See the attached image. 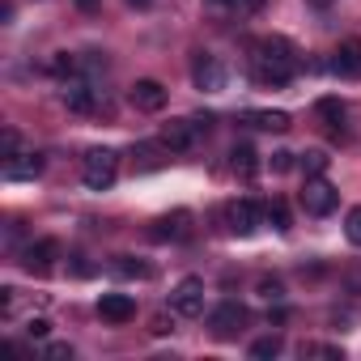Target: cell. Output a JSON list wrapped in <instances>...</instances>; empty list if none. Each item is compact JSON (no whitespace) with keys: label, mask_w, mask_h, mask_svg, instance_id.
I'll use <instances>...</instances> for the list:
<instances>
[{"label":"cell","mask_w":361,"mask_h":361,"mask_svg":"<svg viewBox=\"0 0 361 361\" xmlns=\"http://www.w3.org/2000/svg\"><path fill=\"white\" fill-rule=\"evenodd\" d=\"M281 348H285V344H281V336H264V340H255V344H251V357H259V361H264V357H276Z\"/></svg>","instance_id":"44dd1931"},{"label":"cell","mask_w":361,"mask_h":361,"mask_svg":"<svg viewBox=\"0 0 361 361\" xmlns=\"http://www.w3.org/2000/svg\"><path fill=\"white\" fill-rule=\"evenodd\" d=\"M319 119H323L331 132H340V128H344V102H340V98H323V102H319Z\"/></svg>","instance_id":"ac0fdd59"},{"label":"cell","mask_w":361,"mask_h":361,"mask_svg":"<svg viewBox=\"0 0 361 361\" xmlns=\"http://www.w3.org/2000/svg\"><path fill=\"white\" fill-rule=\"evenodd\" d=\"M259 298L276 302V298H281V281H259Z\"/></svg>","instance_id":"f1b7e54d"},{"label":"cell","mask_w":361,"mask_h":361,"mask_svg":"<svg viewBox=\"0 0 361 361\" xmlns=\"http://www.w3.org/2000/svg\"><path fill=\"white\" fill-rule=\"evenodd\" d=\"M234 9H238L243 18H255V13L264 9V0H238V5H234Z\"/></svg>","instance_id":"4dcf8cb0"},{"label":"cell","mask_w":361,"mask_h":361,"mask_svg":"<svg viewBox=\"0 0 361 361\" xmlns=\"http://www.w3.org/2000/svg\"><path fill=\"white\" fill-rule=\"evenodd\" d=\"M170 306H174V314H183V319H200L204 314V281L200 276L178 281V289L170 293Z\"/></svg>","instance_id":"277c9868"},{"label":"cell","mask_w":361,"mask_h":361,"mask_svg":"<svg viewBox=\"0 0 361 361\" xmlns=\"http://www.w3.org/2000/svg\"><path fill=\"white\" fill-rule=\"evenodd\" d=\"M302 357H340V348H331V344H302Z\"/></svg>","instance_id":"484cf974"},{"label":"cell","mask_w":361,"mask_h":361,"mask_svg":"<svg viewBox=\"0 0 361 361\" xmlns=\"http://www.w3.org/2000/svg\"><path fill=\"white\" fill-rule=\"evenodd\" d=\"M166 85L161 81H153V77H145V81H136L132 90H128V102L136 106V111H145V115H157L161 106H166Z\"/></svg>","instance_id":"ba28073f"},{"label":"cell","mask_w":361,"mask_h":361,"mask_svg":"<svg viewBox=\"0 0 361 361\" xmlns=\"http://www.w3.org/2000/svg\"><path fill=\"white\" fill-rule=\"evenodd\" d=\"M298 200H302V209L310 213V217H327L336 204H340V192L327 183L323 174H306V183H302V192H298Z\"/></svg>","instance_id":"3957f363"},{"label":"cell","mask_w":361,"mask_h":361,"mask_svg":"<svg viewBox=\"0 0 361 361\" xmlns=\"http://www.w3.org/2000/svg\"><path fill=\"white\" fill-rule=\"evenodd\" d=\"M310 9H331V0H306Z\"/></svg>","instance_id":"e575fe53"},{"label":"cell","mask_w":361,"mask_h":361,"mask_svg":"<svg viewBox=\"0 0 361 361\" xmlns=\"http://www.w3.org/2000/svg\"><path fill=\"white\" fill-rule=\"evenodd\" d=\"M243 119H247L251 128H264V132H289V123H293L285 111H247Z\"/></svg>","instance_id":"9a60e30c"},{"label":"cell","mask_w":361,"mask_h":361,"mask_svg":"<svg viewBox=\"0 0 361 361\" xmlns=\"http://www.w3.org/2000/svg\"><path fill=\"white\" fill-rule=\"evenodd\" d=\"M217 5H230V9H234V5H238V0H217Z\"/></svg>","instance_id":"8d00e7d4"},{"label":"cell","mask_w":361,"mask_h":361,"mask_svg":"<svg viewBox=\"0 0 361 361\" xmlns=\"http://www.w3.org/2000/svg\"><path fill=\"white\" fill-rule=\"evenodd\" d=\"M47 331H51V323H47V319H30V323H26V336H35V340H43Z\"/></svg>","instance_id":"4316f807"},{"label":"cell","mask_w":361,"mask_h":361,"mask_svg":"<svg viewBox=\"0 0 361 361\" xmlns=\"http://www.w3.org/2000/svg\"><path fill=\"white\" fill-rule=\"evenodd\" d=\"M77 9H85V13H94V9H98V0H77Z\"/></svg>","instance_id":"836d02e7"},{"label":"cell","mask_w":361,"mask_h":361,"mask_svg":"<svg viewBox=\"0 0 361 361\" xmlns=\"http://www.w3.org/2000/svg\"><path fill=\"white\" fill-rule=\"evenodd\" d=\"M200 128H209V119H204V123H200V119H170V123L161 128V145H166L170 153H188V149L196 145Z\"/></svg>","instance_id":"5b68a950"},{"label":"cell","mask_w":361,"mask_h":361,"mask_svg":"<svg viewBox=\"0 0 361 361\" xmlns=\"http://www.w3.org/2000/svg\"><path fill=\"white\" fill-rule=\"evenodd\" d=\"M188 213H174V217H161L157 221V230H153V238H188Z\"/></svg>","instance_id":"e0dca14e"},{"label":"cell","mask_w":361,"mask_h":361,"mask_svg":"<svg viewBox=\"0 0 361 361\" xmlns=\"http://www.w3.org/2000/svg\"><path fill=\"white\" fill-rule=\"evenodd\" d=\"M98 319H106V323H132L136 319V302L128 293H102L98 298Z\"/></svg>","instance_id":"7c38bea8"},{"label":"cell","mask_w":361,"mask_h":361,"mask_svg":"<svg viewBox=\"0 0 361 361\" xmlns=\"http://www.w3.org/2000/svg\"><path fill=\"white\" fill-rule=\"evenodd\" d=\"M51 73H60V77H64V73H68V77H73V73H77V60H73V56H68V51H60V56H56V60H51Z\"/></svg>","instance_id":"d4e9b609"},{"label":"cell","mask_w":361,"mask_h":361,"mask_svg":"<svg viewBox=\"0 0 361 361\" xmlns=\"http://www.w3.org/2000/svg\"><path fill=\"white\" fill-rule=\"evenodd\" d=\"M192 81H196V90H209V94H217V90H226V68H221V60L217 56H196V64H192Z\"/></svg>","instance_id":"9c48e42d"},{"label":"cell","mask_w":361,"mask_h":361,"mask_svg":"<svg viewBox=\"0 0 361 361\" xmlns=\"http://www.w3.org/2000/svg\"><path fill=\"white\" fill-rule=\"evenodd\" d=\"M289 166H293V153H285V149H281V153H272V170H276V174H285Z\"/></svg>","instance_id":"83f0119b"},{"label":"cell","mask_w":361,"mask_h":361,"mask_svg":"<svg viewBox=\"0 0 361 361\" xmlns=\"http://www.w3.org/2000/svg\"><path fill=\"white\" fill-rule=\"evenodd\" d=\"M348 289H353V293H361V268H357V272H348Z\"/></svg>","instance_id":"d6a6232c"},{"label":"cell","mask_w":361,"mask_h":361,"mask_svg":"<svg viewBox=\"0 0 361 361\" xmlns=\"http://www.w3.org/2000/svg\"><path fill=\"white\" fill-rule=\"evenodd\" d=\"M327 161H331V157H327L323 149H306V153H302V170H306V174H323Z\"/></svg>","instance_id":"ffe728a7"},{"label":"cell","mask_w":361,"mask_h":361,"mask_svg":"<svg viewBox=\"0 0 361 361\" xmlns=\"http://www.w3.org/2000/svg\"><path fill=\"white\" fill-rule=\"evenodd\" d=\"M344 234H348V243H353V247H361V204H357V209H348V217H344Z\"/></svg>","instance_id":"603a6c76"},{"label":"cell","mask_w":361,"mask_h":361,"mask_svg":"<svg viewBox=\"0 0 361 361\" xmlns=\"http://www.w3.org/2000/svg\"><path fill=\"white\" fill-rule=\"evenodd\" d=\"M115 272H119V276H153V268L132 264V255H119V259H115Z\"/></svg>","instance_id":"7402d4cb"},{"label":"cell","mask_w":361,"mask_h":361,"mask_svg":"<svg viewBox=\"0 0 361 361\" xmlns=\"http://www.w3.org/2000/svg\"><path fill=\"white\" fill-rule=\"evenodd\" d=\"M264 217H268V226L272 230H289V209H285V200H268V209H264Z\"/></svg>","instance_id":"d6986e66"},{"label":"cell","mask_w":361,"mask_h":361,"mask_svg":"<svg viewBox=\"0 0 361 361\" xmlns=\"http://www.w3.org/2000/svg\"><path fill=\"white\" fill-rule=\"evenodd\" d=\"M39 174H43V157L39 153H18V157L5 161V178H13V183L18 178H39Z\"/></svg>","instance_id":"5bb4252c"},{"label":"cell","mask_w":361,"mask_h":361,"mask_svg":"<svg viewBox=\"0 0 361 361\" xmlns=\"http://www.w3.org/2000/svg\"><path fill=\"white\" fill-rule=\"evenodd\" d=\"M56 259H60V243L56 238H39V243H30L22 251V268L26 272H51Z\"/></svg>","instance_id":"30bf717a"},{"label":"cell","mask_w":361,"mask_h":361,"mask_svg":"<svg viewBox=\"0 0 361 361\" xmlns=\"http://www.w3.org/2000/svg\"><path fill=\"white\" fill-rule=\"evenodd\" d=\"M47 357L51 361H73V348L68 344H47Z\"/></svg>","instance_id":"f546056e"},{"label":"cell","mask_w":361,"mask_h":361,"mask_svg":"<svg viewBox=\"0 0 361 361\" xmlns=\"http://www.w3.org/2000/svg\"><path fill=\"white\" fill-rule=\"evenodd\" d=\"M149 331H153V336H166V331H170V319H166V314H157V319H153V327H149Z\"/></svg>","instance_id":"1f68e13d"},{"label":"cell","mask_w":361,"mask_h":361,"mask_svg":"<svg viewBox=\"0 0 361 361\" xmlns=\"http://www.w3.org/2000/svg\"><path fill=\"white\" fill-rule=\"evenodd\" d=\"M128 5H132V9H149V5H153V0H128Z\"/></svg>","instance_id":"d590c367"},{"label":"cell","mask_w":361,"mask_h":361,"mask_svg":"<svg viewBox=\"0 0 361 361\" xmlns=\"http://www.w3.org/2000/svg\"><path fill=\"white\" fill-rule=\"evenodd\" d=\"M115 178H119V153L111 149H90L85 161H81V183L90 192H106L115 188Z\"/></svg>","instance_id":"7a4b0ae2"},{"label":"cell","mask_w":361,"mask_h":361,"mask_svg":"<svg viewBox=\"0 0 361 361\" xmlns=\"http://www.w3.org/2000/svg\"><path fill=\"white\" fill-rule=\"evenodd\" d=\"M60 98H64V106H68L73 115H94V111H98V90H94L85 77H77V73L64 81V94H60Z\"/></svg>","instance_id":"8992f818"},{"label":"cell","mask_w":361,"mask_h":361,"mask_svg":"<svg viewBox=\"0 0 361 361\" xmlns=\"http://www.w3.org/2000/svg\"><path fill=\"white\" fill-rule=\"evenodd\" d=\"M251 68L259 85H289L298 73V51L289 39H259L251 47Z\"/></svg>","instance_id":"6da1fadb"},{"label":"cell","mask_w":361,"mask_h":361,"mask_svg":"<svg viewBox=\"0 0 361 361\" xmlns=\"http://www.w3.org/2000/svg\"><path fill=\"white\" fill-rule=\"evenodd\" d=\"M209 327H213L217 340H234V336L247 327V310H243L238 302H221V306L209 314Z\"/></svg>","instance_id":"52a82bcc"},{"label":"cell","mask_w":361,"mask_h":361,"mask_svg":"<svg viewBox=\"0 0 361 361\" xmlns=\"http://www.w3.org/2000/svg\"><path fill=\"white\" fill-rule=\"evenodd\" d=\"M18 149H22V136H18V132L9 128L5 136H0V157H5V161H9V157H18Z\"/></svg>","instance_id":"cb8c5ba5"},{"label":"cell","mask_w":361,"mask_h":361,"mask_svg":"<svg viewBox=\"0 0 361 361\" xmlns=\"http://www.w3.org/2000/svg\"><path fill=\"white\" fill-rule=\"evenodd\" d=\"M331 68L340 77H361V39H344L340 51H336V60H331Z\"/></svg>","instance_id":"4fadbf2b"},{"label":"cell","mask_w":361,"mask_h":361,"mask_svg":"<svg viewBox=\"0 0 361 361\" xmlns=\"http://www.w3.org/2000/svg\"><path fill=\"white\" fill-rule=\"evenodd\" d=\"M226 221H230V234L247 238V234L259 230V204H255V200H234V204L226 209Z\"/></svg>","instance_id":"8fae6325"},{"label":"cell","mask_w":361,"mask_h":361,"mask_svg":"<svg viewBox=\"0 0 361 361\" xmlns=\"http://www.w3.org/2000/svg\"><path fill=\"white\" fill-rule=\"evenodd\" d=\"M234 174L238 178H247V183H251V178H255V170H259V161H255V149L251 145H234Z\"/></svg>","instance_id":"2e32d148"}]
</instances>
